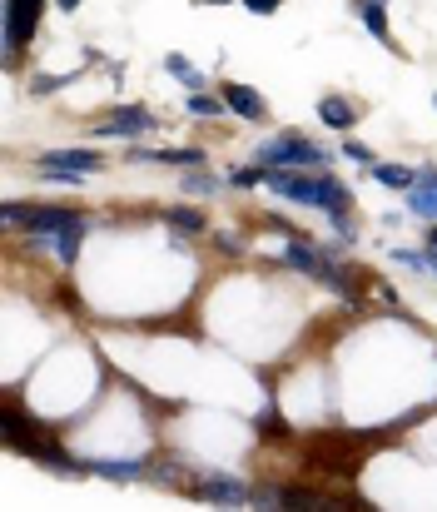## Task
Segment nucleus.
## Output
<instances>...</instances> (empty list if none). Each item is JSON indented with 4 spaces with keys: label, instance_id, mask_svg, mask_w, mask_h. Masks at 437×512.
<instances>
[{
    "label": "nucleus",
    "instance_id": "nucleus-1",
    "mask_svg": "<svg viewBox=\"0 0 437 512\" xmlns=\"http://www.w3.org/2000/svg\"><path fill=\"white\" fill-rule=\"evenodd\" d=\"M279 264L293 269V274H303V279H313V284H323V289L338 294L343 304H363V279H358V269H353L348 259H338L328 244H313V239L289 234V244L279 249Z\"/></svg>",
    "mask_w": 437,
    "mask_h": 512
},
{
    "label": "nucleus",
    "instance_id": "nucleus-2",
    "mask_svg": "<svg viewBox=\"0 0 437 512\" xmlns=\"http://www.w3.org/2000/svg\"><path fill=\"white\" fill-rule=\"evenodd\" d=\"M279 199L318 209V214H353V189L333 170H269V184Z\"/></svg>",
    "mask_w": 437,
    "mask_h": 512
},
{
    "label": "nucleus",
    "instance_id": "nucleus-3",
    "mask_svg": "<svg viewBox=\"0 0 437 512\" xmlns=\"http://www.w3.org/2000/svg\"><path fill=\"white\" fill-rule=\"evenodd\" d=\"M254 160L269 165V170H328V150L313 145V140L298 135V130H279V135L259 140Z\"/></svg>",
    "mask_w": 437,
    "mask_h": 512
},
{
    "label": "nucleus",
    "instance_id": "nucleus-4",
    "mask_svg": "<svg viewBox=\"0 0 437 512\" xmlns=\"http://www.w3.org/2000/svg\"><path fill=\"white\" fill-rule=\"evenodd\" d=\"M184 498L189 503H209V508H249L254 488L234 473H219V468H194L189 483H184Z\"/></svg>",
    "mask_w": 437,
    "mask_h": 512
},
{
    "label": "nucleus",
    "instance_id": "nucleus-5",
    "mask_svg": "<svg viewBox=\"0 0 437 512\" xmlns=\"http://www.w3.org/2000/svg\"><path fill=\"white\" fill-rule=\"evenodd\" d=\"M0 219H5V229H20V234H55V229H65V224H75L80 219V209H70V204H20V199H5L0 204Z\"/></svg>",
    "mask_w": 437,
    "mask_h": 512
},
{
    "label": "nucleus",
    "instance_id": "nucleus-6",
    "mask_svg": "<svg viewBox=\"0 0 437 512\" xmlns=\"http://www.w3.org/2000/svg\"><path fill=\"white\" fill-rule=\"evenodd\" d=\"M45 0H5V65H20L25 45L40 35Z\"/></svg>",
    "mask_w": 437,
    "mask_h": 512
},
{
    "label": "nucleus",
    "instance_id": "nucleus-7",
    "mask_svg": "<svg viewBox=\"0 0 437 512\" xmlns=\"http://www.w3.org/2000/svg\"><path fill=\"white\" fill-rule=\"evenodd\" d=\"M149 130H159V115L154 110H145V105H115L90 135L95 140H130L135 145V140H145Z\"/></svg>",
    "mask_w": 437,
    "mask_h": 512
},
{
    "label": "nucleus",
    "instance_id": "nucleus-8",
    "mask_svg": "<svg viewBox=\"0 0 437 512\" xmlns=\"http://www.w3.org/2000/svg\"><path fill=\"white\" fill-rule=\"evenodd\" d=\"M125 160L130 165H169V170H204L209 165V155H204V145H179V150H154V145H130L125 150Z\"/></svg>",
    "mask_w": 437,
    "mask_h": 512
},
{
    "label": "nucleus",
    "instance_id": "nucleus-9",
    "mask_svg": "<svg viewBox=\"0 0 437 512\" xmlns=\"http://www.w3.org/2000/svg\"><path fill=\"white\" fill-rule=\"evenodd\" d=\"M85 473L105 478V483H145L149 478V458L135 453V458H100V453H80Z\"/></svg>",
    "mask_w": 437,
    "mask_h": 512
},
{
    "label": "nucleus",
    "instance_id": "nucleus-10",
    "mask_svg": "<svg viewBox=\"0 0 437 512\" xmlns=\"http://www.w3.org/2000/svg\"><path fill=\"white\" fill-rule=\"evenodd\" d=\"M35 170L100 174V170H105V155H100L95 145H65V150H40V155H35Z\"/></svg>",
    "mask_w": 437,
    "mask_h": 512
},
{
    "label": "nucleus",
    "instance_id": "nucleus-11",
    "mask_svg": "<svg viewBox=\"0 0 437 512\" xmlns=\"http://www.w3.org/2000/svg\"><path fill=\"white\" fill-rule=\"evenodd\" d=\"M219 95H224V105H229L234 120H244V125H264V120H269V100H264L254 85L229 80V85H219Z\"/></svg>",
    "mask_w": 437,
    "mask_h": 512
},
{
    "label": "nucleus",
    "instance_id": "nucleus-12",
    "mask_svg": "<svg viewBox=\"0 0 437 512\" xmlns=\"http://www.w3.org/2000/svg\"><path fill=\"white\" fill-rule=\"evenodd\" d=\"M154 219H159V224H169L174 234H194V239H199V234H209V214H204L194 199H189V204H164V209H154Z\"/></svg>",
    "mask_w": 437,
    "mask_h": 512
},
{
    "label": "nucleus",
    "instance_id": "nucleus-13",
    "mask_svg": "<svg viewBox=\"0 0 437 512\" xmlns=\"http://www.w3.org/2000/svg\"><path fill=\"white\" fill-rule=\"evenodd\" d=\"M318 120H323V130H333V135H353L358 105H353L348 95H323V100H318Z\"/></svg>",
    "mask_w": 437,
    "mask_h": 512
},
{
    "label": "nucleus",
    "instance_id": "nucleus-14",
    "mask_svg": "<svg viewBox=\"0 0 437 512\" xmlns=\"http://www.w3.org/2000/svg\"><path fill=\"white\" fill-rule=\"evenodd\" d=\"M353 10H358L363 30H368L378 45H388V50L398 55V40H393V25H388V5H383V0H353Z\"/></svg>",
    "mask_w": 437,
    "mask_h": 512
},
{
    "label": "nucleus",
    "instance_id": "nucleus-15",
    "mask_svg": "<svg viewBox=\"0 0 437 512\" xmlns=\"http://www.w3.org/2000/svg\"><path fill=\"white\" fill-rule=\"evenodd\" d=\"M184 115L189 120H224L229 105H224L219 90H184Z\"/></svg>",
    "mask_w": 437,
    "mask_h": 512
},
{
    "label": "nucleus",
    "instance_id": "nucleus-16",
    "mask_svg": "<svg viewBox=\"0 0 437 512\" xmlns=\"http://www.w3.org/2000/svg\"><path fill=\"white\" fill-rule=\"evenodd\" d=\"M224 189H229V179H214L209 170H184L179 174V194L194 199V204H199V199H219Z\"/></svg>",
    "mask_w": 437,
    "mask_h": 512
},
{
    "label": "nucleus",
    "instance_id": "nucleus-17",
    "mask_svg": "<svg viewBox=\"0 0 437 512\" xmlns=\"http://www.w3.org/2000/svg\"><path fill=\"white\" fill-rule=\"evenodd\" d=\"M164 75H169V80H179L184 90H209V75H204L189 55H179V50H169V55H164Z\"/></svg>",
    "mask_w": 437,
    "mask_h": 512
},
{
    "label": "nucleus",
    "instance_id": "nucleus-18",
    "mask_svg": "<svg viewBox=\"0 0 437 512\" xmlns=\"http://www.w3.org/2000/svg\"><path fill=\"white\" fill-rule=\"evenodd\" d=\"M373 184H383V189H398V194H408L413 184H418V170H408V165H393V160H378L373 170H368Z\"/></svg>",
    "mask_w": 437,
    "mask_h": 512
},
{
    "label": "nucleus",
    "instance_id": "nucleus-19",
    "mask_svg": "<svg viewBox=\"0 0 437 512\" xmlns=\"http://www.w3.org/2000/svg\"><path fill=\"white\" fill-rule=\"evenodd\" d=\"M254 428H259V438H264V443H269V438H274V443L293 438V423L284 418V408H279V403H264V408H259V418H254Z\"/></svg>",
    "mask_w": 437,
    "mask_h": 512
},
{
    "label": "nucleus",
    "instance_id": "nucleus-20",
    "mask_svg": "<svg viewBox=\"0 0 437 512\" xmlns=\"http://www.w3.org/2000/svg\"><path fill=\"white\" fill-rule=\"evenodd\" d=\"M388 259L403 269V274H413V279H433V264H428V244L423 249H403V244H393L388 249Z\"/></svg>",
    "mask_w": 437,
    "mask_h": 512
},
{
    "label": "nucleus",
    "instance_id": "nucleus-21",
    "mask_svg": "<svg viewBox=\"0 0 437 512\" xmlns=\"http://www.w3.org/2000/svg\"><path fill=\"white\" fill-rule=\"evenodd\" d=\"M224 179H229V189H234V194H249V189L269 184V165H259V160H254V165H234Z\"/></svg>",
    "mask_w": 437,
    "mask_h": 512
},
{
    "label": "nucleus",
    "instance_id": "nucleus-22",
    "mask_svg": "<svg viewBox=\"0 0 437 512\" xmlns=\"http://www.w3.org/2000/svg\"><path fill=\"white\" fill-rule=\"evenodd\" d=\"M408 214H418V219H437V179L433 184H413L408 189Z\"/></svg>",
    "mask_w": 437,
    "mask_h": 512
},
{
    "label": "nucleus",
    "instance_id": "nucleus-23",
    "mask_svg": "<svg viewBox=\"0 0 437 512\" xmlns=\"http://www.w3.org/2000/svg\"><path fill=\"white\" fill-rule=\"evenodd\" d=\"M75 75H80V70H65V75H35V80H30V95H35V100L60 95V90H70V85H75Z\"/></svg>",
    "mask_w": 437,
    "mask_h": 512
},
{
    "label": "nucleus",
    "instance_id": "nucleus-24",
    "mask_svg": "<svg viewBox=\"0 0 437 512\" xmlns=\"http://www.w3.org/2000/svg\"><path fill=\"white\" fill-rule=\"evenodd\" d=\"M338 155H343L348 165H363V170H373V165H378V155H373L363 140H343V145H338Z\"/></svg>",
    "mask_w": 437,
    "mask_h": 512
},
{
    "label": "nucleus",
    "instance_id": "nucleus-25",
    "mask_svg": "<svg viewBox=\"0 0 437 512\" xmlns=\"http://www.w3.org/2000/svg\"><path fill=\"white\" fill-rule=\"evenodd\" d=\"M40 179L45 184H55V189H80L90 174H75V170H40Z\"/></svg>",
    "mask_w": 437,
    "mask_h": 512
},
{
    "label": "nucleus",
    "instance_id": "nucleus-26",
    "mask_svg": "<svg viewBox=\"0 0 437 512\" xmlns=\"http://www.w3.org/2000/svg\"><path fill=\"white\" fill-rule=\"evenodd\" d=\"M209 239H214V249H219V254H244V239H239V234H229V229H214Z\"/></svg>",
    "mask_w": 437,
    "mask_h": 512
},
{
    "label": "nucleus",
    "instance_id": "nucleus-27",
    "mask_svg": "<svg viewBox=\"0 0 437 512\" xmlns=\"http://www.w3.org/2000/svg\"><path fill=\"white\" fill-rule=\"evenodd\" d=\"M239 5H244L249 15H274V10H279L284 0H239Z\"/></svg>",
    "mask_w": 437,
    "mask_h": 512
},
{
    "label": "nucleus",
    "instance_id": "nucleus-28",
    "mask_svg": "<svg viewBox=\"0 0 437 512\" xmlns=\"http://www.w3.org/2000/svg\"><path fill=\"white\" fill-rule=\"evenodd\" d=\"M80 5H85V0H55V10H65V15H75Z\"/></svg>",
    "mask_w": 437,
    "mask_h": 512
},
{
    "label": "nucleus",
    "instance_id": "nucleus-29",
    "mask_svg": "<svg viewBox=\"0 0 437 512\" xmlns=\"http://www.w3.org/2000/svg\"><path fill=\"white\" fill-rule=\"evenodd\" d=\"M423 244H433V249H437V219L428 224V239H423Z\"/></svg>",
    "mask_w": 437,
    "mask_h": 512
},
{
    "label": "nucleus",
    "instance_id": "nucleus-30",
    "mask_svg": "<svg viewBox=\"0 0 437 512\" xmlns=\"http://www.w3.org/2000/svg\"><path fill=\"white\" fill-rule=\"evenodd\" d=\"M428 264H433V279H437V249L428 244Z\"/></svg>",
    "mask_w": 437,
    "mask_h": 512
},
{
    "label": "nucleus",
    "instance_id": "nucleus-31",
    "mask_svg": "<svg viewBox=\"0 0 437 512\" xmlns=\"http://www.w3.org/2000/svg\"><path fill=\"white\" fill-rule=\"evenodd\" d=\"M199 5H234V0H199Z\"/></svg>",
    "mask_w": 437,
    "mask_h": 512
},
{
    "label": "nucleus",
    "instance_id": "nucleus-32",
    "mask_svg": "<svg viewBox=\"0 0 437 512\" xmlns=\"http://www.w3.org/2000/svg\"><path fill=\"white\" fill-rule=\"evenodd\" d=\"M433 105H437V95H433Z\"/></svg>",
    "mask_w": 437,
    "mask_h": 512
},
{
    "label": "nucleus",
    "instance_id": "nucleus-33",
    "mask_svg": "<svg viewBox=\"0 0 437 512\" xmlns=\"http://www.w3.org/2000/svg\"><path fill=\"white\" fill-rule=\"evenodd\" d=\"M383 5H388V0H383Z\"/></svg>",
    "mask_w": 437,
    "mask_h": 512
}]
</instances>
